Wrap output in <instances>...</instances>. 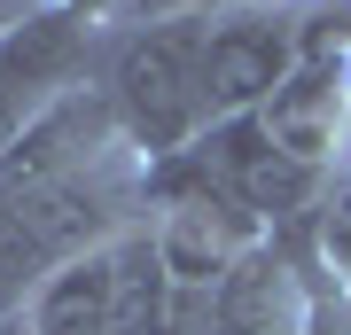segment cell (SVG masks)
I'll return each mask as SVG.
<instances>
[{
	"label": "cell",
	"mask_w": 351,
	"mask_h": 335,
	"mask_svg": "<svg viewBox=\"0 0 351 335\" xmlns=\"http://www.w3.org/2000/svg\"><path fill=\"white\" fill-rule=\"evenodd\" d=\"M203 24L211 16H180V24H117L101 32V78L117 125H125L141 164H172L211 133V94H203Z\"/></svg>",
	"instance_id": "1"
},
{
	"label": "cell",
	"mask_w": 351,
	"mask_h": 335,
	"mask_svg": "<svg viewBox=\"0 0 351 335\" xmlns=\"http://www.w3.org/2000/svg\"><path fill=\"white\" fill-rule=\"evenodd\" d=\"M188 164L234 203L242 219H258L265 234H304V219H313L320 195H328V172L297 164L274 133H265V117H219L188 149Z\"/></svg>",
	"instance_id": "2"
},
{
	"label": "cell",
	"mask_w": 351,
	"mask_h": 335,
	"mask_svg": "<svg viewBox=\"0 0 351 335\" xmlns=\"http://www.w3.org/2000/svg\"><path fill=\"white\" fill-rule=\"evenodd\" d=\"M304 62V16L274 8V0H234L203 24V94L219 117H258Z\"/></svg>",
	"instance_id": "3"
},
{
	"label": "cell",
	"mask_w": 351,
	"mask_h": 335,
	"mask_svg": "<svg viewBox=\"0 0 351 335\" xmlns=\"http://www.w3.org/2000/svg\"><path fill=\"white\" fill-rule=\"evenodd\" d=\"M313 297H320V281L304 265L297 234H274L250 258L226 265V281L211 288V320H219V335H304Z\"/></svg>",
	"instance_id": "4"
},
{
	"label": "cell",
	"mask_w": 351,
	"mask_h": 335,
	"mask_svg": "<svg viewBox=\"0 0 351 335\" xmlns=\"http://www.w3.org/2000/svg\"><path fill=\"white\" fill-rule=\"evenodd\" d=\"M258 117L297 164H313V172L336 179L351 164V62H297V78Z\"/></svg>",
	"instance_id": "5"
},
{
	"label": "cell",
	"mask_w": 351,
	"mask_h": 335,
	"mask_svg": "<svg viewBox=\"0 0 351 335\" xmlns=\"http://www.w3.org/2000/svg\"><path fill=\"white\" fill-rule=\"evenodd\" d=\"M297 249H304V265H313V281H320V288L351 297V164L328 179V195H320V211L304 219Z\"/></svg>",
	"instance_id": "6"
},
{
	"label": "cell",
	"mask_w": 351,
	"mask_h": 335,
	"mask_svg": "<svg viewBox=\"0 0 351 335\" xmlns=\"http://www.w3.org/2000/svg\"><path fill=\"white\" fill-rule=\"evenodd\" d=\"M47 273H55V265L39 258V242L24 234V219H16L8 203H0V327H8L16 312L32 304V288L47 281Z\"/></svg>",
	"instance_id": "7"
},
{
	"label": "cell",
	"mask_w": 351,
	"mask_h": 335,
	"mask_svg": "<svg viewBox=\"0 0 351 335\" xmlns=\"http://www.w3.org/2000/svg\"><path fill=\"white\" fill-rule=\"evenodd\" d=\"M219 8H234V0H117V24H180V16H219Z\"/></svg>",
	"instance_id": "8"
},
{
	"label": "cell",
	"mask_w": 351,
	"mask_h": 335,
	"mask_svg": "<svg viewBox=\"0 0 351 335\" xmlns=\"http://www.w3.org/2000/svg\"><path fill=\"white\" fill-rule=\"evenodd\" d=\"M304 335H351V297L320 288V297H313V320H304Z\"/></svg>",
	"instance_id": "9"
},
{
	"label": "cell",
	"mask_w": 351,
	"mask_h": 335,
	"mask_svg": "<svg viewBox=\"0 0 351 335\" xmlns=\"http://www.w3.org/2000/svg\"><path fill=\"white\" fill-rule=\"evenodd\" d=\"M32 8H39V0H0V39H8L16 24H24V16H32Z\"/></svg>",
	"instance_id": "10"
}]
</instances>
